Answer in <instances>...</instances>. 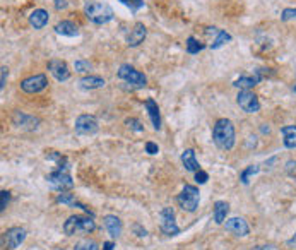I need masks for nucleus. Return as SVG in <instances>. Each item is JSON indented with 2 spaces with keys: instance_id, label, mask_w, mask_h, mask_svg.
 Segmentation results:
<instances>
[{
  "instance_id": "f257e3e1",
  "label": "nucleus",
  "mask_w": 296,
  "mask_h": 250,
  "mask_svg": "<svg viewBox=\"0 0 296 250\" xmlns=\"http://www.w3.org/2000/svg\"><path fill=\"white\" fill-rule=\"evenodd\" d=\"M213 140L219 149L230 151L235 146V125L228 118H219L213 127Z\"/></svg>"
},
{
  "instance_id": "f03ea898",
  "label": "nucleus",
  "mask_w": 296,
  "mask_h": 250,
  "mask_svg": "<svg viewBox=\"0 0 296 250\" xmlns=\"http://www.w3.org/2000/svg\"><path fill=\"white\" fill-rule=\"evenodd\" d=\"M84 14L94 24H106L113 19V9L105 2H98V0H89L84 6Z\"/></svg>"
},
{
  "instance_id": "7ed1b4c3",
  "label": "nucleus",
  "mask_w": 296,
  "mask_h": 250,
  "mask_svg": "<svg viewBox=\"0 0 296 250\" xmlns=\"http://www.w3.org/2000/svg\"><path fill=\"white\" fill-rule=\"evenodd\" d=\"M69 170H70V166L65 160L58 165L55 171H52V173L47 176V180H48V184L52 185V189L58 190V192H65V190L74 187V182H72V176H70V173H69Z\"/></svg>"
},
{
  "instance_id": "20e7f679",
  "label": "nucleus",
  "mask_w": 296,
  "mask_h": 250,
  "mask_svg": "<svg viewBox=\"0 0 296 250\" xmlns=\"http://www.w3.org/2000/svg\"><path fill=\"white\" fill-rule=\"evenodd\" d=\"M94 228H96V223H94L93 218L88 216H70L64 225L65 235L69 236L77 233H91V231H94Z\"/></svg>"
},
{
  "instance_id": "39448f33",
  "label": "nucleus",
  "mask_w": 296,
  "mask_h": 250,
  "mask_svg": "<svg viewBox=\"0 0 296 250\" xmlns=\"http://www.w3.org/2000/svg\"><path fill=\"white\" fill-rule=\"evenodd\" d=\"M178 206H180L183 211L187 212H195L197 207H199V201H200V192L195 185H185L182 190V194L177 197Z\"/></svg>"
},
{
  "instance_id": "423d86ee",
  "label": "nucleus",
  "mask_w": 296,
  "mask_h": 250,
  "mask_svg": "<svg viewBox=\"0 0 296 250\" xmlns=\"http://www.w3.org/2000/svg\"><path fill=\"white\" fill-rule=\"evenodd\" d=\"M116 74H118L120 79L125 81V83L130 86H134V88H144L147 84V77L142 74V72H139L137 69H134L132 65H127V63L120 65Z\"/></svg>"
},
{
  "instance_id": "0eeeda50",
  "label": "nucleus",
  "mask_w": 296,
  "mask_h": 250,
  "mask_svg": "<svg viewBox=\"0 0 296 250\" xmlns=\"http://www.w3.org/2000/svg\"><path fill=\"white\" fill-rule=\"evenodd\" d=\"M236 103L240 104V108L245 113H257L260 110V101L259 96L252 93L250 89H241L236 96Z\"/></svg>"
},
{
  "instance_id": "6e6552de",
  "label": "nucleus",
  "mask_w": 296,
  "mask_h": 250,
  "mask_svg": "<svg viewBox=\"0 0 296 250\" xmlns=\"http://www.w3.org/2000/svg\"><path fill=\"white\" fill-rule=\"evenodd\" d=\"M26 236H28V231H26L24 228H21V226L9 228L2 236L4 247H6L7 250H16L26 240Z\"/></svg>"
},
{
  "instance_id": "1a4fd4ad",
  "label": "nucleus",
  "mask_w": 296,
  "mask_h": 250,
  "mask_svg": "<svg viewBox=\"0 0 296 250\" xmlns=\"http://www.w3.org/2000/svg\"><path fill=\"white\" fill-rule=\"evenodd\" d=\"M159 220H161L159 223L161 231L166 236H177L180 233V228H178L177 221H175V211L172 207H164L159 215Z\"/></svg>"
},
{
  "instance_id": "9d476101",
  "label": "nucleus",
  "mask_w": 296,
  "mask_h": 250,
  "mask_svg": "<svg viewBox=\"0 0 296 250\" xmlns=\"http://www.w3.org/2000/svg\"><path fill=\"white\" fill-rule=\"evenodd\" d=\"M47 86H48V79L45 74H34L21 81V89L28 94H36L39 91L47 89Z\"/></svg>"
},
{
  "instance_id": "9b49d317",
  "label": "nucleus",
  "mask_w": 296,
  "mask_h": 250,
  "mask_svg": "<svg viewBox=\"0 0 296 250\" xmlns=\"http://www.w3.org/2000/svg\"><path fill=\"white\" fill-rule=\"evenodd\" d=\"M74 127H75V132L80 134V135H93V134L98 132V129H100L96 117H93V115H80V117H77V120H75Z\"/></svg>"
},
{
  "instance_id": "f8f14e48",
  "label": "nucleus",
  "mask_w": 296,
  "mask_h": 250,
  "mask_svg": "<svg viewBox=\"0 0 296 250\" xmlns=\"http://www.w3.org/2000/svg\"><path fill=\"white\" fill-rule=\"evenodd\" d=\"M224 228L236 236H246L250 233V228L243 218H230V220H226V223H224Z\"/></svg>"
},
{
  "instance_id": "ddd939ff",
  "label": "nucleus",
  "mask_w": 296,
  "mask_h": 250,
  "mask_svg": "<svg viewBox=\"0 0 296 250\" xmlns=\"http://www.w3.org/2000/svg\"><path fill=\"white\" fill-rule=\"evenodd\" d=\"M48 70L52 72V76L55 77L57 81H67L70 77V70L69 65L64 60H58V58H53V60L48 62Z\"/></svg>"
},
{
  "instance_id": "4468645a",
  "label": "nucleus",
  "mask_w": 296,
  "mask_h": 250,
  "mask_svg": "<svg viewBox=\"0 0 296 250\" xmlns=\"http://www.w3.org/2000/svg\"><path fill=\"white\" fill-rule=\"evenodd\" d=\"M146 34H147L146 26L142 24V22H137V24H134V28L127 33V45L129 47H139V45L146 40Z\"/></svg>"
},
{
  "instance_id": "2eb2a0df",
  "label": "nucleus",
  "mask_w": 296,
  "mask_h": 250,
  "mask_svg": "<svg viewBox=\"0 0 296 250\" xmlns=\"http://www.w3.org/2000/svg\"><path fill=\"white\" fill-rule=\"evenodd\" d=\"M12 122H14L16 127H21V129H29V130L38 129V125H39V118L29 117V115H26V113H22V112H16Z\"/></svg>"
},
{
  "instance_id": "dca6fc26",
  "label": "nucleus",
  "mask_w": 296,
  "mask_h": 250,
  "mask_svg": "<svg viewBox=\"0 0 296 250\" xmlns=\"http://www.w3.org/2000/svg\"><path fill=\"white\" fill-rule=\"evenodd\" d=\"M103 225H105L106 231H108V235L111 238H118L120 235H122V221H120V218H116L113 215H108L103 218Z\"/></svg>"
},
{
  "instance_id": "f3484780",
  "label": "nucleus",
  "mask_w": 296,
  "mask_h": 250,
  "mask_svg": "<svg viewBox=\"0 0 296 250\" xmlns=\"http://www.w3.org/2000/svg\"><path fill=\"white\" fill-rule=\"evenodd\" d=\"M146 110H147V115H149L151 122H152V127H154L156 130L161 129V115H159V106L158 103L154 101L152 98H147L146 103H144Z\"/></svg>"
},
{
  "instance_id": "a211bd4d",
  "label": "nucleus",
  "mask_w": 296,
  "mask_h": 250,
  "mask_svg": "<svg viewBox=\"0 0 296 250\" xmlns=\"http://www.w3.org/2000/svg\"><path fill=\"white\" fill-rule=\"evenodd\" d=\"M29 24L34 29H43L48 24V12L45 9H34L29 16Z\"/></svg>"
},
{
  "instance_id": "6ab92c4d",
  "label": "nucleus",
  "mask_w": 296,
  "mask_h": 250,
  "mask_svg": "<svg viewBox=\"0 0 296 250\" xmlns=\"http://www.w3.org/2000/svg\"><path fill=\"white\" fill-rule=\"evenodd\" d=\"M105 79L100 76H86L82 77V79L79 81V88L82 89H100V88H105Z\"/></svg>"
},
{
  "instance_id": "aec40b11",
  "label": "nucleus",
  "mask_w": 296,
  "mask_h": 250,
  "mask_svg": "<svg viewBox=\"0 0 296 250\" xmlns=\"http://www.w3.org/2000/svg\"><path fill=\"white\" fill-rule=\"evenodd\" d=\"M55 33L62 34V36H69V38H74V36L79 34V28L72 21H60L55 26Z\"/></svg>"
},
{
  "instance_id": "412c9836",
  "label": "nucleus",
  "mask_w": 296,
  "mask_h": 250,
  "mask_svg": "<svg viewBox=\"0 0 296 250\" xmlns=\"http://www.w3.org/2000/svg\"><path fill=\"white\" fill-rule=\"evenodd\" d=\"M182 163H183V166H185V170H188V171H194L195 173V171L200 170L194 149H185V151L182 153Z\"/></svg>"
},
{
  "instance_id": "4be33fe9",
  "label": "nucleus",
  "mask_w": 296,
  "mask_h": 250,
  "mask_svg": "<svg viewBox=\"0 0 296 250\" xmlns=\"http://www.w3.org/2000/svg\"><path fill=\"white\" fill-rule=\"evenodd\" d=\"M260 79H262V77H260L259 72L255 76H241L233 83V86L240 89H250V88H253V86H257Z\"/></svg>"
},
{
  "instance_id": "5701e85b",
  "label": "nucleus",
  "mask_w": 296,
  "mask_h": 250,
  "mask_svg": "<svg viewBox=\"0 0 296 250\" xmlns=\"http://www.w3.org/2000/svg\"><path fill=\"white\" fill-rule=\"evenodd\" d=\"M282 134V142L288 149H294L296 148V125H286L281 129Z\"/></svg>"
},
{
  "instance_id": "b1692460",
  "label": "nucleus",
  "mask_w": 296,
  "mask_h": 250,
  "mask_svg": "<svg viewBox=\"0 0 296 250\" xmlns=\"http://www.w3.org/2000/svg\"><path fill=\"white\" fill-rule=\"evenodd\" d=\"M228 212H230V204L228 202L218 201L214 204V221H216L218 225H223V223L226 221Z\"/></svg>"
},
{
  "instance_id": "393cba45",
  "label": "nucleus",
  "mask_w": 296,
  "mask_h": 250,
  "mask_svg": "<svg viewBox=\"0 0 296 250\" xmlns=\"http://www.w3.org/2000/svg\"><path fill=\"white\" fill-rule=\"evenodd\" d=\"M228 42H231V34L230 33H226L224 29H219V33L216 34V40H214L213 43H210V48L213 50H218V48H221L224 43H228Z\"/></svg>"
},
{
  "instance_id": "a878e982",
  "label": "nucleus",
  "mask_w": 296,
  "mask_h": 250,
  "mask_svg": "<svg viewBox=\"0 0 296 250\" xmlns=\"http://www.w3.org/2000/svg\"><path fill=\"white\" fill-rule=\"evenodd\" d=\"M185 47H187V52L188 53H199L200 50H204V45L199 42V40H195L194 36H188L187 38V43H185Z\"/></svg>"
},
{
  "instance_id": "bb28decb",
  "label": "nucleus",
  "mask_w": 296,
  "mask_h": 250,
  "mask_svg": "<svg viewBox=\"0 0 296 250\" xmlns=\"http://www.w3.org/2000/svg\"><path fill=\"white\" fill-rule=\"evenodd\" d=\"M57 202L58 204H67V206H75V197L74 194H69V192H60L57 195Z\"/></svg>"
},
{
  "instance_id": "cd10ccee",
  "label": "nucleus",
  "mask_w": 296,
  "mask_h": 250,
  "mask_svg": "<svg viewBox=\"0 0 296 250\" xmlns=\"http://www.w3.org/2000/svg\"><path fill=\"white\" fill-rule=\"evenodd\" d=\"M74 250H100V247H98V243L94 242V240H80V242L75 245Z\"/></svg>"
},
{
  "instance_id": "c85d7f7f",
  "label": "nucleus",
  "mask_w": 296,
  "mask_h": 250,
  "mask_svg": "<svg viewBox=\"0 0 296 250\" xmlns=\"http://www.w3.org/2000/svg\"><path fill=\"white\" fill-rule=\"evenodd\" d=\"M259 170H260V168L257 166V165H250L248 168H246V170H243V173H241V176H240V180H241V184H248V178H250V176H252V175H255V173H259Z\"/></svg>"
},
{
  "instance_id": "c756f323",
  "label": "nucleus",
  "mask_w": 296,
  "mask_h": 250,
  "mask_svg": "<svg viewBox=\"0 0 296 250\" xmlns=\"http://www.w3.org/2000/svg\"><path fill=\"white\" fill-rule=\"evenodd\" d=\"M125 7H129L132 12H137L141 7H144V0H120Z\"/></svg>"
},
{
  "instance_id": "7c9ffc66",
  "label": "nucleus",
  "mask_w": 296,
  "mask_h": 250,
  "mask_svg": "<svg viewBox=\"0 0 296 250\" xmlns=\"http://www.w3.org/2000/svg\"><path fill=\"white\" fill-rule=\"evenodd\" d=\"M125 125H127L129 129L136 130V132H142V130H144V125H142L137 118H127V120H125Z\"/></svg>"
},
{
  "instance_id": "2f4dec72",
  "label": "nucleus",
  "mask_w": 296,
  "mask_h": 250,
  "mask_svg": "<svg viewBox=\"0 0 296 250\" xmlns=\"http://www.w3.org/2000/svg\"><path fill=\"white\" fill-rule=\"evenodd\" d=\"M74 67H75V72H89L93 69V63L88 60H75Z\"/></svg>"
},
{
  "instance_id": "473e14b6",
  "label": "nucleus",
  "mask_w": 296,
  "mask_h": 250,
  "mask_svg": "<svg viewBox=\"0 0 296 250\" xmlns=\"http://www.w3.org/2000/svg\"><path fill=\"white\" fill-rule=\"evenodd\" d=\"M281 19L284 22H296V9H284Z\"/></svg>"
},
{
  "instance_id": "72a5a7b5",
  "label": "nucleus",
  "mask_w": 296,
  "mask_h": 250,
  "mask_svg": "<svg viewBox=\"0 0 296 250\" xmlns=\"http://www.w3.org/2000/svg\"><path fill=\"white\" fill-rule=\"evenodd\" d=\"M286 173H288L291 178H296V161L294 160H289L286 161Z\"/></svg>"
},
{
  "instance_id": "f704fd0d",
  "label": "nucleus",
  "mask_w": 296,
  "mask_h": 250,
  "mask_svg": "<svg viewBox=\"0 0 296 250\" xmlns=\"http://www.w3.org/2000/svg\"><path fill=\"white\" fill-rule=\"evenodd\" d=\"M207 180H209V175L205 173L204 170H199V171H195V182H197V184H200V185H202V184H205V182H207Z\"/></svg>"
},
{
  "instance_id": "c9c22d12",
  "label": "nucleus",
  "mask_w": 296,
  "mask_h": 250,
  "mask_svg": "<svg viewBox=\"0 0 296 250\" xmlns=\"http://www.w3.org/2000/svg\"><path fill=\"white\" fill-rule=\"evenodd\" d=\"M2 204H0V211H6L9 201H11V192H7V190H2Z\"/></svg>"
},
{
  "instance_id": "e433bc0d",
  "label": "nucleus",
  "mask_w": 296,
  "mask_h": 250,
  "mask_svg": "<svg viewBox=\"0 0 296 250\" xmlns=\"http://www.w3.org/2000/svg\"><path fill=\"white\" fill-rule=\"evenodd\" d=\"M146 153H147V154H158V153H159L158 144H154V142H146Z\"/></svg>"
},
{
  "instance_id": "4c0bfd02",
  "label": "nucleus",
  "mask_w": 296,
  "mask_h": 250,
  "mask_svg": "<svg viewBox=\"0 0 296 250\" xmlns=\"http://www.w3.org/2000/svg\"><path fill=\"white\" fill-rule=\"evenodd\" d=\"M7 74H9V69H7V67H2V79H0V89L6 88V79H7Z\"/></svg>"
},
{
  "instance_id": "58836bf2",
  "label": "nucleus",
  "mask_w": 296,
  "mask_h": 250,
  "mask_svg": "<svg viewBox=\"0 0 296 250\" xmlns=\"http://www.w3.org/2000/svg\"><path fill=\"white\" fill-rule=\"evenodd\" d=\"M134 231L137 233V236H146V235H147V231H146L144 228H142L141 225H136V226H134Z\"/></svg>"
},
{
  "instance_id": "ea45409f",
  "label": "nucleus",
  "mask_w": 296,
  "mask_h": 250,
  "mask_svg": "<svg viewBox=\"0 0 296 250\" xmlns=\"http://www.w3.org/2000/svg\"><path fill=\"white\" fill-rule=\"evenodd\" d=\"M252 250H274V247H271V245H257Z\"/></svg>"
},
{
  "instance_id": "a19ab883",
  "label": "nucleus",
  "mask_w": 296,
  "mask_h": 250,
  "mask_svg": "<svg viewBox=\"0 0 296 250\" xmlns=\"http://www.w3.org/2000/svg\"><path fill=\"white\" fill-rule=\"evenodd\" d=\"M113 248H115L113 242H106V243H103V250H113Z\"/></svg>"
},
{
  "instance_id": "79ce46f5",
  "label": "nucleus",
  "mask_w": 296,
  "mask_h": 250,
  "mask_svg": "<svg viewBox=\"0 0 296 250\" xmlns=\"http://www.w3.org/2000/svg\"><path fill=\"white\" fill-rule=\"evenodd\" d=\"M288 245H289V247H294V248H296V235L293 236V238L289 240V242H288Z\"/></svg>"
},
{
  "instance_id": "37998d69",
  "label": "nucleus",
  "mask_w": 296,
  "mask_h": 250,
  "mask_svg": "<svg viewBox=\"0 0 296 250\" xmlns=\"http://www.w3.org/2000/svg\"><path fill=\"white\" fill-rule=\"evenodd\" d=\"M294 91H296V86H294Z\"/></svg>"
}]
</instances>
